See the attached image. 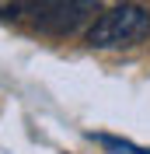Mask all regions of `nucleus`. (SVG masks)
Listing matches in <instances>:
<instances>
[{
  "label": "nucleus",
  "instance_id": "7ed1b4c3",
  "mask_svg": "<svg viewBox=\"0 0 150 154\" xmlns=\"http://www.w3.org/2000/svg\"><path fill=\"white\" fill-rule=\"evenodd\" d=\"M98 144H105L112 154H150V147H136L129 140H119V137H98Z\"/></svg>",
  "mask_w": 150,
  "mask_h": 154
},
{
  "label": "nucleus",
  "instance_id": "f03ea898",
  "mask_svg": "<svg viewBox=\"0 0 150 154\" xmlns=\"http://www.w3.org/2000/svg\"><path fill=\"white\" fill-rule=\"evenodd\" d=\"M105 0H46L42 7V28L49 32H74L84 18H91Z\"/></svg>",
  "mask_w": 150,
  "mask_h": 154
},
{
  "label": "nucleus",
  "instance_id": "20e7f679",
  "mask_svg": "<svg viewBox=\"0 0 150 154\" xmlns=\"http://www.w3.org/2000/svg\"><path fill=\"white\" fill-rule=\"evenodd\" d=\"M38 0H0V18H18L28 7H35Z\"/></svg>",
  "mask_w": 150,
  "mask_h": 154
},
{
  "label": "nucleus",
  "instance_id": "f257e3e1",
  "mask_svg": "<svg viewBox=\"0 0 150 154\" xmlns=\"http://www.w3.org/2000/svg\"><path fill=\"white\" fill-rule=\"evenodd\" d=\"M150 38V14L140 4H119L101 11L87 28L91 49H133Z\"/></svg>",
  "mask_w": 150,
  "mask_h": 154
}]
</instances>
